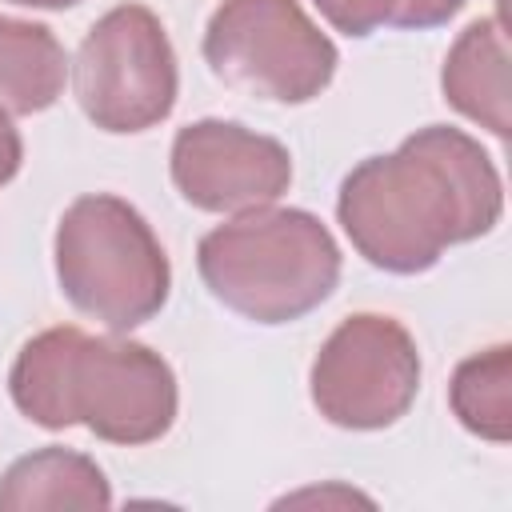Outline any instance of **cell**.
<instances>
[{
	"label": "cell",
	"instance_id": "obj_1",
	"mask_svg": "<svg viewBox=\"0 0 512 512\" xmlns=\"http://www.w3.org/2000/svg\"><path fill=\"white\" fill-rule=\"evenodd\" d=\"M504 212V180L476 136L428 124L396 152L360 160L336 192V220L380 272L416 276L452 244L488 236Z\"/></svg>",
	"mask_w": 512,
	"mask_h": 512
},
{
	"label": "cell",
	"instance_id": "obj_2",
	"mask_svg": "<svg viewBox=\"0 0 512 512\" xmlns=\"http://www.w3.org/2000/svg\"><path fill=\"white\" fill-rule=\"evenodd\" d=\"M8 392L40 428L84 424L124 448L160 440L180 408L176 372L160 352L128 336H88L76 324L32 336L12 360Z\"/></svg>",
	"mask_w": 512,
	"mask_h": 512
},
{
	"label": "cell",
	"instance_id": "obj_3",
	"mask_svg": "<svg viewBox=\"0 0 512 512\" xmlns=\"http://www.w3.org/2000/svg\"><path fill=\"white\" fill-rule=\"evenodd\" d=\"M340 244L308 208H252L196 244L204 288L252 324H292L340 284Z\"/></svg>",
	"mask_w": 512,
	"mask_h": 512
},
{
	"label": "cell",
	"instance_id": "obj_4",
	"mask_svg": "<svg viewBox=\"0 0 512 512\" xmlns=\"http://www.w3.org/2000/svg\"><path fill=\"white\" fill-rule=\"evenodd\" d=\"M56 280L68 304L112 332L160 316L172 292V264L152 224L112 192L76 196L52 240Z\"/></svg>",
	"mask_w": 512,
	"mask_h": 512
},
{
	"label": "cell",
	"instance_id": "obj_5",
	"mask_svg": "<svg viewBox=\"0 0 512 512\" xmlns=\"http://www.w3.org/2000/svg\"><path fill=\"white\" fill-rule=\"evenodd\" d=\"M204 60L244 96L308 104L332 84L340 52L300 0H220L204 28Z\"/></svg>",
	"mask_w": 512,
	"mask_h": 512
},
{
	"label": "cell",
	"instance_id": "obj_6",
	"mask_svg": "<svg viewBox=\"0 0 512 512\" xmlns=\"http://www.w3.org/2000/svg\"><path fill=\"white\" fill-rule=\"evenodd\" d=\"M80 112L112 136H136L172 116L180 72L160 16L144 4L108 8L72 60Z\"/></svg>",
	"mask_w": 512,
	"mask_h": 512
},
{
	"label": "cell",
	"instance_id": "obj_7",
	"mask_svg": "<svg viewBox=\"0 0 512 512\" xmlns=\"http://www.w3.org/2000/svg\"><path fill=\"white\" fill-rule=\"evenodd\" d=\"M308 392L316 412L336 428H392L420 392V348L396 316L352 312L320 344Z\"/></svg>",
	"mask_w": 512,
	"mask_h": 512
},
{
	"label": "cell",
	"instance_id": "obj_8",
	"mask_svg": "<svg viewBox=\"0 0 512 512\" xmlns=\"http://www.w3.org/2000/svg\"><path fill=\"white\" fill-rule=\"evenodd\" d=\"M168 172L200 212H252L276 204L292 184V156L276 136L236 120H192L176 132Z\"/></svg>",
	"mask_w": 512,
	"mask_h": 512
},
{
	"label": "cell",
	"instance_id": "obj_9",
	"mask_svg": "<svg viewBox=\"0 0 512 512\" xmlns=\"http://www.w3.org/2000/svg\"><path fill=\"white\" fill-rule=\"evenodd\" d=\"M440 88L460 116L508 140V32L500 16H480L456 36L440 68Z\"/></svg>",
	"mask_w": 512,
	"mask_h": 512
},
{
	"label": "cell",
	"instance_id": "obj_10",
	"mask_svg": "<svg viewBox=\"0 0 512 512\" xmlns=\"http://www.w3.org/2000/svg\"><path fill=\"white\" fill-rule=\"evenodd\" d=\"M104 512L112 508V488L100 464L84 452L48 444L8 464L0 476V512Z\"/></svg>",
	"mask_w": 512,
	"mask_h": 512
},
{
	"label": "cell",
	"instance_id": "obj_11",
	"mask_svg": "<svg viewBox=\"0 0 512 512\" xmlns=\"http://www.w3.org/2000/svg\"><path fill=\"white\" fill-rule=\"evenodd\" d=\"M68 80V52L48 24L0 16V108L36 116L52 108Z\"/></svg>",
	"mask_w": 512,
	"mask_h": 512
},
{
	"label": "cell",
	"instance_id": "obj_12",
	"mask_svg": "<svg viewBox=\"0 0 512 512\" xmlns=\"http://www.w3.org/2000/svg\"><path fill=\"white\" fill-rule=\"evenodd\" d=\"M452 416L480 440H512V348L492 344L456 364L448 384Z\"/></svg>",
	"mask_w": 512,
	"mask_h": 512
},
{
	"label": "cell",
	"instance_id": "obj_13",
	"mask_svg": "<svg viewBox=\"0 0 512 512\" xmlns=\"http://www.w3.org/2000/svg\"><path fill=\"white\" fill-rule=\"evenodd\" d=\"M312 4L320 8V16H324L336 32H344V36H352V40H364V36H372L376 28L392 24L400 0H312Z\"/></svg>",
	"mask_w": 512,
	"mask_h": 512
},
{
	"label": "cell",
	"instance_id": "obj_14",
	"mask_svg": "<svg viewBox=\"0 0 512 512\" xmlns=\"http://www.w3.org/2000/svg\"><path fill=\"white\" fill-rule=\"evenodd\" d=\"M464 4H468V0H400V4H396V16H392V28L428 32V28L448 24Z\"/></svg>",
	"mask_w": 512,
	"mask_h": 512
},
{
	"label": "cell",
	"instance_id": "obj_15",
	"mask_svg": "<svg viewBox=\"0 0 512 512\" xmlns=\"http://www.w3.org/2000/svg\"><path fill=\"white\" fill-rule=\"evenodd\" d=\"M24 164V140H20V128L12 124V112L0 108V188L20 172Z\"/></svg>",
	"mask_w": 512,
	"mask_h": 512
},
{
	"label": "cell",
	"instance_id": "obj_16",
	"mask_svg": "<svg viewBox=\"0 0 512 512\" xmlns=\"http://www.w3.org/2000/svg\"><path fill=\"white\" fill-rule=\"evenodd\" d=\"M8 4H20V8H44V12H60V8H76L80 0H8Z\"/></svg>",
	"mask_w": 512,
	"mask_h": 512
}]
</instances>
